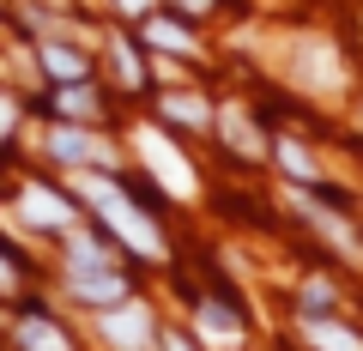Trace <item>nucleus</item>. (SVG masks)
I'll list each match as a JSON object with an SVG mask.
<instances>
[{"label": "nucleus", "instance_id": "obj_3", "mask_svg": "<svg viewBox=\"0 0 363 351\" xmlns=\"http://www.w3.org/2000/svg\"><path fill=\"white\" fill-rule=\"evenodd\" d=\"M97 327H104V339L121 345V351H145V345H152V315H145V303H128V297L109 303Z\"/></svg>", "mask_w": 363, "mask_h": 351}, {"label": "nucleus", "instance_id": "obj_4", "mask_svg": "<svg viewBox=\"0 0 363 351\" xmlns=\"http://www.w3.org/2000/svg\"><path fill=\"white\" fill-rule=\"evenodd\" d=\"M73 297H79V303H97V309H109V303L128 297V279H116L104 260H73Z\"/></svg>", "mask_w": 363, "mask_h": 351}, {"label": "nucleus", "instance_id": "obj_1", "mask_svg": "<svg viewBox=\"0 0 363 351\" xmlns=\"http://www.w3.org/2000/svg\"><path fill=\"white\" fill-rule=\"evenodd\" d=\"M79 194H91L97 206H104V224H109V230H116L121 243L133 248V255H152V260L164 255V236H157V224L145 218L140 206H128V200H121L116 188L104 182V176H79Z\"/></svg>", "mask_w": 363, "mask_h": 351}, {"label": "nucleus", "instance_id": "obj_5", "mask_svg": "<svg viewBox=\"0 0 363 351\" xmlns=\"http://www.w3.org/2000/svg\"><path fill=\"white\" fill-rule=\"evenodd\" d=\"M18 206H25V218L43 224V230H67V224H73V206H67V200H55L49 188H25V200H18Z\"/></svg>", "mask_w": 363, "mask_h": 351}, {"label": "nucleus", "instance_id": "obj_23", "mask_svg": "<svg viewBox=\"0 0 363 351\" xmlns=\"http://www.w3.org/2000/svg\"><path fill=\"white\" fill-rule=\"evenodd\" d=\"M182 6H194V13H206V6H212V0H182Z\"/></svg>", "mask_w": 363, "mask_h": 351}, {"label": "nucleus", "instance_id": "obj_13", "mask_svg": "<svg viewBox=\"0 0 363 351\" xmlns=\"http://www.w3.org/2000/svg\"><path fill=\"white\" fill-rule=\"evenodd\" d=\"M43 67H49L55 79H85V55H73L67 43H49V49H43Z\"/></svg>", "mask_w": 363, "mask_h": 351}, {"label": "nucleus", "instance_id": "obj_19", "mask_svg": "<svg viewBox=\"0 0 363 351\" xmlns=\"http://www.w3.org/2000/svg\"><path fill=\"white\" fill-rule=\"evenodd\" d=\"M13 133V97H0V140Z\"/></svg>", "mask_w": 363, "mask_h": 351}, {"label": "nucleus", "instance_id": "obj_8", "mask_svg": "<svg viewBox=\"0 0 363 351\" xmlns=\"http://www.w3.org/2000/svg\"><path fill=\"white\" fill-rule=\"evenodd\" d=\"M297 206H303V212H309V218H315V224H321V230H327V243H333V248H345V255H351V260H357V255H363V248H357V236H351V230H345V218H333V212H321V206H315V200H309V194H297Z\"/></svg>", "mask_w": 363, "mask_h": 351}, {"label": "nucleus", "instance_id": "obj_11", "mask_svg": "<svg viewBox=\"0 0 363 351\" xmlns=\"http://www.w3.org/2000/svg\"><path fill=\"white\" fill-rule=\"evenodd\" d=\"M303 333H309V345H315V351H363V339H357V333H345V327H333V321H309Z\"/></svg>", "mask_w": 363, "mask_h": 351}, {"label": "nucleus", "instance_id": "obj_20", "mask_svg": "<svg viewBox=\"0 0 363 351\" xmlns=\"http://www.w3.org/2000/svg\"><path fill=\"white\" fill-rule=\"evenodd\" d=\"M13 285H18V273H13V260L0 255V291H13Z\"/></svg>", "mask_w": 363, "mask_h": 351}, {"label": "nucleus", "instance_id": "obj_9", "mask_svg": "<svg viewBox=\"0 0 363 351\" xmlns=\"http://www.w3.org/2000/svg\"><path fill=\"white\" fill-rule=\"evenodd\" d=\"M18 345L25 351H73L61 333H55V321H43V315H25V321H18Z\"/></svg>", "mask_w": 363, "mask_h": 351}, {"label": "nucleus", "instance_id": "obj_16", "mask_svg": "<svg viewBox=\"0 0 363 351\" xmlns=\"http://www.w3.org/2000/svg\"><path fill=\"white\" fill-rule=\"evenodd\" d=\"M279 164H285L297 182H315V164H309V152H303V145H279Z\"/></svg>", "mask_w": 363, "mask_h": 351}, {"label": "nucleus", "instance_id": "obj_15", "mask_svg": "<svg viewBox=\"0 0 363 351\" xmlns=\"http://www.w3.org/2000/svg\"><path fill=\"white\" fill-rule=\"evenodd\" d=\"M164 116L182 121V128H200V121H206V104H200V97H176V91H169L164 97Z\"/></svg>", "mask_w": 363, "mask_h": 351}, {"label": "nucleus", "instance_id": "obj_17", "mask_svg": "<svg viewBox=\"0 0 363 351\" xmlns=\"http://www.w3.org/2000/svg\"><path fill=\"white\" fill-rule=\"evenodd\" d=\"M116 67H121V79H128V85H140V55H133L128 43H116Z\"/></svg>", "mask_w": 363, "mask_h": 351}, {"label": "nucleus", "instance_id": "obj_10", "mask_svg": "<svg viewBox=\"0 0 363 351\" xmlns=\"http://www.w3.org/2000/svg\"><path fill=\"white\" fill-rule=\"evenodd\" d=\"M218 121H224V140H230L242 157H260V152H267V145H260V133L248 128V116H242V109H224Z\"/></svg>", "mask_w": 363, "mask_h": 351}, {"label": "nucleus", "instance_id": "obj_22", "mask_svg": "<svg viewBox=\"0 0 363 351\" xmlns=\"http://www.w3.org/2000/svg\"><path fill=\"white\" fill-rule=\"evenodd\" d=\"M164 351H194V345H188V339H176V333H169V339H164Z\"/></svg>", "mask_w": 363, "mask_h": 351}, {"label": "nucleus", "instance_id": "obj_6", "mask_svg": "<svg viewBox=\"0 0 363 351\" xmlns=\"http://www.w3.org/2000/svg\"><path fill=\"white\" fill-rule=\"evenodd\" d=\"M55 157H67V164H109V145H97L79 128H61L55 133Z\"/></svg>", "mask_w": 363, "mask_h": 351}, {"label": "nucleus", "instance_id": "obj_14", "mask_svg": "<svg viewBox=\"0 0 363 351\" xmlns=\"http://www.w3.org/2000/svg\"><path fill=\"white\" fill-rule=\"evenodd\" d=\"M200 333L230 345V339H236V315H230V309H218V303H200Z\"/></svg>", "mask_w": 363, "mask_h": 351}, {"label": "nucleus", "instance_id": "obj_12", "mask_svg": "<svg viewBox=\"0 0 363 351\" xmlns=\"http://www.w3.org/2000/svg\"><path fill=\"white\" fill-rule=\"evenodd\" d=\"M145 43H157V49H176V55H194V37L182 25H169V18H152L145 25Z\"/></svg>", "mask_w": 363, "mask_h": 351}, {"label": "nucleus", "instance_id": "obj_21", "mask_svg": "<svg viewBox=\"0 0 363 351\" xmlns=\"http://www.w3.org/2000/svg\"><path fill=\"white\" fill-rule=\"evenodd\" d=\"M116 6H128V13H133V18H140V13H145V6H152V0H116Z\"/></svg>", "mask_w": 363, "mask_h": 351}, {"label": "nucleus", "instance_id": "obj_7", "mask_svg": "<svg viewBox=\"0 0 363 351\" xmlns=\"http://www.w3.org/2000/svg\"><path fill=\"white\" fill-rule=\"evenodd\" d=\"M303 79H309V91H333V85H339V61H333V49H321V43H303Z\"/></svg>", "mask_w": 363, "mask_h": 351}, {"label": "nucleus", "instance_id": "obj_2", "mask_svg": "<svg viewBox=\"0 0 363 351\" xmlns=\"http://www.w3.org/2000/svg\"><path fill=\"white\" fill-rule=\"evenodd\" d=\"M133 140H140V157L152 164V176L169 188V194H176V200H194V164H188L164 133H157V128H140Z\"/></svg>", "mask_w": 363, "mask_h": 351}, {"label": "nucleus", "instance_id": "obj_18", "mask_svg": "<svg viewBox=\"0 0 363 351\" xmlns=\"http://www.w3.org/2000/svg\"><path fill=\"white\" fill-rule=\"evenodd\" d=\"M61 109H67V116H91V91H85V85L61 91Z\"/></svg>", "mask_w": 363, "mask_h": 351}]
</instances>
